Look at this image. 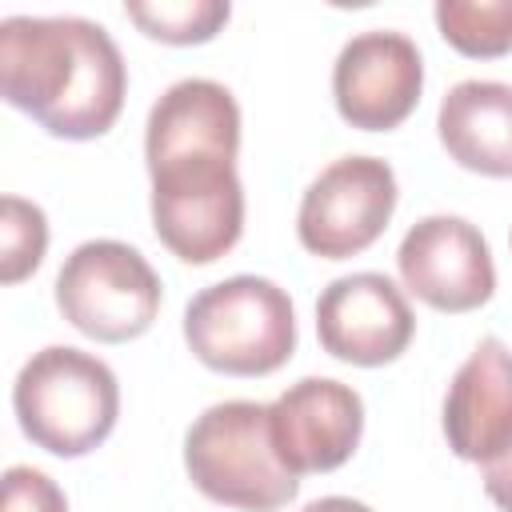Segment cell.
Segmentation results:
<instances>
[{
  "mask_svg": "<svg viewBox=\"0 0 512 512\" xmlns=\"http://www.w3.org/2000/svg\"><path fill=\"white\" fill-rule=\"evenodd\" d=\"M396 268L404 288L436 312H472L496 292L492 248L464 216L416 220L396 248Z\"/></svg>",
  "mask_w": 512,
  "mask_h": 512,
  "instance_id": "9c48e42d",
  "label": "cell"
},
{
  "mask_svg": "<svg viewBox=\"0 0 512 512\" xmlns=\"http://www.w3.org/2000/svg\"><path fill=\"white\" fill-rule=\"evenodd\" d=\"M444 152L480 176H512V84L460 80L444 92L436 112Z\"/></svg>",
  "mask_w": 512,
  "mask_h": 512,
  "instance_id": "4fadbf2b",
  "label": "cell"
},
{
  "mask_svg": "<svg viewBox=\"0 0 512 512\" xmlns=\"http://www.w3.org/2000/svg\"><path fill=\"white\" fill-rule=\"evenodd\" d=\"M0 92L44 132L96 140L120 120L128 68L96 20L8 16L0 20Z\"/></svg>",
  "mask_w": 512,
  "mask_h": 512,
  "instance_id": "7a4b0ae2",
  "label": "cell"
},
{
  "mask_svg": "<svg viewBox=\"0 0 512 512\" xmlns=\"http://www.w3.org/2000/svg\"><path fill=\"white\" fill-rule=\"evenodd\" d=\"M424 88V56L412 36L368 28L352 36L332 64V100L344 124L360 132H388L404 124Z\"/></svg>",
  "mask_w": 512,
  "mask_h": 512,
  "instance_id": "ba28073f",
  "label": "cell"
},
{
  "mask_svg": "<svg viewBox=\"0 0 512 512\" xmlns=\"http://www.w3.org/2000/svg\"><path fill=\"white\" fill-rule=\"evenodd\" d=\"M240 104L204 76L160 92L144 124L152 176V228L184 264H212L244 232V184L236 172Z\"/></svg>",
  "mask_w": 512,
  "mask_h": 512,
  "instance_id": "6da1fadb",
  "label": "cell"
},
{
  "mask_svg": "<svg viewBox=\"0 0 512 512\" xmlns=\"http://www.w3.org/2000/svg\"><path fill=\"white\" fill-rule=\"evenodd\" d=\"M316 336L328 356L356 368H380L408 352L416 316L384 272H352L320 292Z\"/></svg>",
  "mask_w": 512,
  "mask_h": 512,
  "instance_id": "30bf717a",
  "label": "cell"
},
{
  "mask_svg": "<svg viewBox=\"0 0 512 512\" xmlns=\"http://www.w3.org/2000/svg\"><path fill=\"white\" fill-rule=\"evenodd\" d=\"M396 172L380 156L332 160L300 196L296 236L320 260H348L380 240L396 212Z\"/></svg>",
  "mask_w": 512,
  "mask_h": 512,
  "instance_id": "52a82bcc",
  "label": "cell"
},
{
  "mask_svg": "<svg viewBox=\"0 0 512 512\" xmlns=\"http://www.w3.org/2000/svg\"><path fill=\"white\" fill-rule=\"evenodd\" d=\"M480 480H484L488 500H492L500 512H512V444H504L492 460L480 464Z\"/></svg>",
  "mask_w": 512,
  "mask_h": 512,
  "instance_id": "ac0fdd59",
  "label": "cell"
},
{
  "mask_svg": "<svg viewBox=\"0 0 512 512\" xmlns=\"http://www.w3.org/2000/svg\"><path fill=\"white\" fill-rule=\"evenodd\" d=\"M280 460L304 472H332L352 460L364 436V400L332 376H304L268 404Z\"/></svg>",
  "mask_w": 512,
  "mask_h": 512,
  "instance_id": "8fae6325",
  "label": "cell"
},
{
  "mask_svg": "<svg viewBox=\"0 0 512 512\" xmlns=\"http://www.w3.org/2000/svg\"><path fill=\"white\" fill-rule=\"evenodd\" d=\"M304 512H372V508L352 496H320V500L304 504Z\"/></svg>",
  "mask_w": 512,
  "mask_h": 512,
  "instance_id": "d6986e66",
  "label": "cell"
},
{
  "mask_svg": "<svg viewBox=\"0 0 512 512\" xmlns=\"http://www.w3.org/2000/svg\"><path fill=\"white\" fill-rule=\"evenodd\" d=\"M124 16L160 44H208L232 8L224 0H128Z\"/></svg>",
  "mask_w": 512,
  "mask_h": 512,
  "instance_id": "9a60e30c",
  "label": "cell"
},
{
  "mask_svg": "<svg viewBox=\"0 0 512 512\" xmlns=\"http://www.w3.org/2000/svg\"><path fill=\"white\" fill-rule=\"evenodd\" d=\"M48 248V220L32 200L4 196L0 200V280L20 284L32 276Z\"/></svg>",
  "mask_w": 512,
  "mask_h": 512,
  "instance_id": "2e32d148",
  "label": "cell"
},
{
  "mask_svg": "<svg viewBox=\"0 0 512 512\" xmlns=\"http://www.w3.org/2000/svg\"><path fill=\"white\" fill-rule=\"evenodd\" d=\"M0 512H68V500L48 472L32 464H12L4 472Z\"/></svg>",
  "mask_w": 512,
  "mask_h": 512,
  "instance_id": "e0dca14e",
  "label": "cell"
},
{
  "mask_svg": "<svg viewBox=\"0 0 512 512\" xmlns=\"http://www.w3.org/2000/svg\"><path fill=\"white\" fill-rule=\"evenodd\" d=\"M192 356L224 376H268L296 352V308L268 276H228L184 308Z\"/></svg>",
  "mask_w": 512,
  "mask_h": 512,
  "instance_id": "5b68a950",
  "label": "cell"
},
{
  "mask_svg": "<svg viewBox=\"0 0 512 512\" xmlns=\"http://www.w3.org/2000/svg\"><path fill=\"white\" fill-rule=\"evenodd\" d=\"M164 288L156 268L124 240H84L56 272L60 316L100 340L124 344L152 328Z\"/></svg>",
  "mask_w": 512,
  "mask_h": 512,
  "instance_id": "8992f818",
  "label": "cell"
},
{
  "mask_svg": "<svg viewBox=\"0 0 512 512\" xmlns=\"http://www.w3.org/2000/svg\"><path fill=\"white\" fill-rule=\"evenodd\" d=\"M440 36L476 60L512 52V0H440L432 8Z\"/></svg>",
  "mask_w": 512,
  "mask_h": 512,
  "instance_id": "5bb4252c",
  "label": "cell"
},
{
  "mask_svg": "<svg viewBox=\"0 0 512 512\" xmlns=\"http://www.w3.org/2000/svg\"><path fill=\"white\" fill-rule=\"evenodd\" d=\"M12 408L20 432L64 460L100 448L120 416L116 372L72 344H48L24 360L12 384Z\"/></svg>",
  "mask_w": 512,
  "mask_h": 512,
  "instance_id": "3957f363",
  "label": "cell"
},
{
  "mask_svg": "<svg viewBox=\"0 0 512 512\" xmlns=\"http://www.w3.org/2000/svg\"><path fill=\"white\" fill-rule=\"evenodd\" d=\"M444 436L460 460L484 464L512 444V352L484 336L456 368L444 396Z\"/></svg>",
  "mask_w": 512,
  "mask_h": 512,
  "instance_id": "7c38bea8",
  "label": "cell"
},
{
  "mask_svg": "<svg viewBox=\"0 0 512 512\" xmlns=\"http://www.w3.org/2000/svg\"><path fill=\"white\" fill-rule=\"evenodd\" d=\"M184 468L196 492L240 512H276L300 492V476L276 452L268 404L256 400L204 408L184 436Z\"/></svg>",
  "mask_w": 512,
  "mask_h": 512,
  "instance_id": "277c9868",
  "label": "cell"
}]
</instances>
